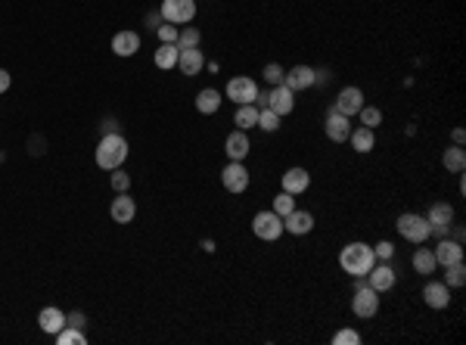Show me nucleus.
I'll return each instance as SVG.
<instances>
[{
    "mask_svg": "<svg viewBox=\"0 0 466 345\" xmlns=\"http://www.w3.org/2000/svg\"><path fill=\"white\" fill-rule=\"evenodd\" d=\"M339 265H342V271L351 274V277H367L370 267L376 265L373 246H367V243H348V246L339 252Z\"/></svg>",
    "mask_w": 466,
    "mask_h": 345,
    "instance_id": "1",
    "label": "nucleus"
},
{
    "mask_svg": "<svg viewBox=\"0 0 466 345\" xmlns=\"http://www.w3.org/2000/svg\"><path fill=\"white\" fill-rule=\"evenodd\" d=\"M128 159V140L122 134H103L100 137V146H97V165L106 171H115L124 165Z\"/></svg>",
    "mask_w": 466,
    "mask_h": 345,
    "instance_id": "2",
    "label": "nucleus"
},
{
    "mask_svg": "<svg viewBox=\"0 0 466 345\" xmlns=\"http://www.w3.org/2000/svg\"><path fill=\"white\" fill-rule=\"evenodd\" d=\"M351 311L357 318H373L379 311V293H376L370 283H364V277H357V289L351 296Z\"/></svg>",
    "mask_w": 466,
    "mask_h": 345,
    "instance_id": "3",
    "label": "nucleus"
},
{
    "mask_svg": "<svg viewBox=\"0 0 466 345\" xmlns=\"http://www.w3.org/2000/svg\"><path fill=\"white\" fill-rule=\"evenodd\" d=\"M395 227H398V234L404 236L408 243H426L429 240V221L423 215H414V212H408V215H398V221H395Z\"/></svg>",
    "mask_w": 466,
    "mask_h": 345,
    "instance_id": "4",
    "label": "nucleus"
},
{
    "mask_svg": "<svg viewBox=\"0 0 466 345\" xmlns=\"http://www.w3.org/2000/svg\"><path fill=\"white\" fill-rule=\"evenodd\" d=\"M252 230H255V236L258 240H267V243H274V240H280V236L286 234L283 230V218L277 215V212H258V215L252 218Z\"/></svg>",
    "mask_w": 466,
    "mask_h": 345,
    "instance_id": "5",
    "label": "nucleus"
},
{
    "mask_svg": "<svg viewBox=\"0 0 466 345\" xmlns=\"http://www.w3.org/2000/svg\"><path fill=\"white\" fill-rule=\"evenodd\" d=\"M162 19L171 25H187L196 16V0H162Z\"/></svg>",
    "mask_w": 466,
    "mask_h": 345,
    "instance_id": "6",
    "label": "nucleus"
},
{
    "mask_svg": "<svg viewBox=\"0 0 466 345\" xmlns=\"http://www.w3.org/2000/svg\"><path fill=\"white\" fill-rule=\"evenodd\" d=\"M255 97H258V85L249 75H236V78L227 81V100H233L236 106L255 103Z\"/></svg>",
    "mask_w": 466,
    "mask_h": 345,
    "instance_id": "7",
    "label": "nucleus"
},
{
    "mask_svg": "<svg viewBox=\"0 0 466 345\" xmlns=\"http://www.w3.org/2000/svg\"><path fill=\"white\" fill-rule=\"evenodd\" d=\"M324 131H326V137H330L333 144H345V140H348V134H351V118L342 115V112H336V109H330V112H326Z\"/></svg>",
    "mask_w": 466,
    "mask_h": 345,
    "instance_id": "8",
    "label": "nucleus"
},
{
    "mask_svg": "<svg viewBox=\"0 0 466 345\" xmlns=\"http://www.w3.org/2000/svg\"><path fill=\"white\" fill-rule=\"evenodd\" d=\"M221 183H224V190H230V193H243V190L249 187V171L243 162H230L224 165V171H221Z\"/></svg>",
    "mask_w": 466,
    "mask_h": 345,
    "instance_id": "9",
    "label": "nucleus"
},
{
    "mask_svg": "<svg viewBox=\"0 0 466 345\" xmlns=\"http://www.w3.org/2000/svg\"><path fill=\"white\" fill-rule=\"evenodd\" d=\"M267 109H274L280 118L289 115V112L296 109V93H292L286 85L271 87V91H267Z\"/></svg>",
    "mask_w": 466,
    "mask_h": 345,
    "instance_id": "10",
    "label": "nucleus"
},
{
    "mask_svg": "<svg viewBox=\"0 0 466 345\" xmlns=\"http://www.w3.org/2000/svg\"><path fill=\"white\" fill-rule=\"evenodd\" d=\"M423 302H426L429 308H435V311H441V308L451 305V287H447L445 280H432L423 287Z\"/></svg>",
    "mask_w": 466,
    "mask_h": 345,
    "instance_id": "11",
    "label": "nucleus"
},
{
    "mask_svg": "<svg viewBox=\"0 0 466 345\" xmlns=\"http://www.w3.org/2000/svg\"><path fill=\"white\" fill-rule=\"evenodd\" d=\"M361 106H364V91H361V87H342L333 109L351 118V115H357V112H361Z\"/></svg>",
    "mask_w": 466,
    "mask_h": 345,
    "instance_id": "12",
    "label": "nucleus"
},
{
    "mask_svg": "<svg viewBox=\"0 0 466 345\" xmlns=\"http://www.w3.org/2000/svg\"><path fill=\"white\" fill-rule=\"evenodd\" d=\"M283 230L292 236H304L314 230V215L311 212H302V209H292L289 215H283Z\"/></svg>",
    "mask_w": 466,
    "mask_h": 345,
    "instance_id": "13",
    "label": "nucleus"
},
{
    "mask_svg": "<svg viewBox=\"0 0 466 345\" xmlns=\"http://www.w3.org/2000/svg\"><path fill=\"white\" fill-rule=\"evenodd\" d=\"M227 156H230V162H243V159L249 156V150H252V140H249L246 131H233V134H227V144H224Z\"/></svg>",
    "mask_w": 466,
    "mask_h": 345,
    "instance_id": "14",
    "label": "nucleus"
},
{
    "mask_svg": "<svg viewBox=\"0 0 466 345\" xmlns=\"http://www.w3.org/2000/svg\"><path fill=\"white\" fill-rule=\"evenodd\" d=\"M283 85L289 87L292 93L308 91V87H314V69H311V65H296V69H289V72L283 75Z\"/></svg>",
    "mask_w": 466,
    "mask_h": 345,
    "instance_id": "15",
    "label": "nucleus"
},
{
    "mask_svg": "<svg viewBox=\"0 0 466 345\" xmlns=\"http://www.w3.org/2000/svg\"><path fill=\"white\" fill-rule=\"evenodd\" d=\"M367 283L376 289V293H388V289L398 283V274L392 271L388 265H373L367 274Z\"/></svg>",
    "mask_w": 466,
    "mask_h": 345,
    "instance_id": "16",
    "label": "nucleus"
},
{
    "mask_svg": "<svg viewBox=\"0 0 466 345\" xmlns=\"http://www.w3.org/2000/svg\"><path fill=\"white\" fill-rule=\"evenodd\" d=\"M432 252H435V261H439V265H454V261H463V243L451 240V236H441Z\"/></svg>",
    "mask_w": 466,
    "mask_h": 345,
    "instance_id": "17",
    "label": "nucleus"
},
{
    "mask_svg": "<svg viewBox=\"0 0 466 345\" xmlns=\"http://www.w3.org/2000/svg\"><path fill=\"white\" fill-rule=\"evenodd\" d=\"M177 69H181L187 78H193V75H199L202 69H206V56H202L199 47H190V50H181V56H177Z\"/></svg>",
    "mask_w": 466,
    "mask_h": 345,
    "instance_id": "18",
    "label": "nucleus"
},
{
    "mask_svg": "<svg viewBox=\"0 0 466 345\" xmlns=\"http://www.w3.org/2000/svg\"><path fill=\"white\" fill-rule=\"evenodd\" d=\"M109 215H112V221H115V224H131V221H134V215H137L134 199H131L128 193H118L115 199H112Z\"/></svg>",
    "mask_w": 466,
    "mask_h": 345,
    "instance_id": "19",
    "label": "nucleus"
},
{
    "mask_svg": "<svg viewBox=\"0 0 466 345\" xmlns=\"http://www.w3.org/2000/svg\"><path fill=\"white\" fill-rule=\"evenodd\" d=\"M137 50H140V34L137 32H118L112 38V53L115 56H134Z\"/></svg>",
    "mask_w": 466,
    "mask_h": 345,
    "instance_id": "20",
    "label": "nucleus"
},
{
    "mask_svg": "<svg viewBox=\"0 0 466 345\" xmlns=\"http://www.w3.org/2000/svg\"><path fill=\"white\" fill-rule=\"evenodd\" d=\"M348 140H351V150L355 153H373L376 150V131L373 128H351V134H348Z\"/></svg>",
    "mask_w": 466,
    "mask_h": 345,
    "instance_id": "21",
    "label": "nucleus"
},
{
    "mask_svg": "<svg viewBox=\"0 0 466 345\" xmlns=\"http://www.w3.org/2000/svg\"><path fill=\"white\" fill-rule=\"evenodd\" d=\"M308 187H311V175L304 168H289L283 175V190H286V193L298 196V193H304Z\"/></svg>",
    "mask_w": 466,
    "mask_h": 345,
    "instance_id": "22",
    "label": "nucleus"
},
{
    "mask_svg": "<svg viewBox=\"0 0 466 345\" xmlns=\"http://www.w3.org/2000/svg\"><path fill=\"white\" fill-rule=\"evenodd\" d=\"M38 326L44 333H50V336H56V333L65 326V314L59 311V308H44V311L38 314Z\"/></svg>",
    "mask_w": 466,
    "mask_h": 345,
    "instance_id": "23",
    "label": "nucleus"
},
{
    "mask_svg": "<svg viewBox=\"0 0 466 345\" xmlns=\"http://www.w3.org/2000/svg\"><path fill=\"white\" fill-rule=\"evenodd\" d=\"M221 93L214 91V87H206V91H199L196 93V109L202 112V115H214V112L221 109Z\"/></svg>",
    "mask_w": 466,
    "mask_h": 345,
    "instance_id": "24",
    "label": "nucleus"
},
{
    "mask_svg": "<svg viewBox=\"0 0 466 345\" xmlns=\"http://www.w3.org/2000/svg\"><path fill=\"white\" fill-rule=\"evenodd\" d=\"M233 124H236V128H240V131L258 128V106H255V103L236 106V115H233Z\"/></svg>",
    "mask_w": 466,
    "mask_h": 345,
    "instance_id": "25",
    "label": "nucleus"
},
{
    "mask_svg": "<svg viewBox=\"0 0 466 345\" xmlns=\"http://www.w3.org/2000/svg\"><path fill=\"white\" fill-rule=\"evenodd\" d=\"M441 162H445L447 171H454V175H463V168H466V153H463V146H447V150L441 153Z\"/></svg>",
    "mask_w": 466,
    "mask_h": 345,
    "instance_id": "26",
    "label": "nucleus"
},
{
    "mask_svg": "<svg viewBox=\"0 0 466 345\" xmlns=\"http://www.w3.org/2000/svg\"><path fill=\"white\" fill-rule=\"evenodd\" d=\"M410 261H414V271L423 274V277H426V274H435V267H439V261H435V252H432V249H417Z\"/></svg>",
    "mask_w": 466,
    "mask_h": 345,
    "instance_id": "27",
    "label": "nucleus"
},
{
    "mask_svg": "<svg viewBox=\"0 0 466 345\" xmlns=\"http://www.w3.org/2000/svg\"><path fill=\"white\" fill-rule=\"evenodd\" d=\"M426 221H429V224H451V221H454L451 202H432V205H429Z\"/></svg>",
    "mask_w": 466,
    "mask_h": 345,
    "instance_id": "28",
    "label": "nucleus"
},
{
    "mask_svg": "<svg viewBox=\"0 0 466 345\" xmlns=\"http://www.w3.org/2000/svg\"><path fill=\"white\" fill-rule=\"evenodd\" d=\"M177 56H181V50H177L175 44H162L155 50V65H159V69H175Z\"/></svg>",
    "mask_w": 466,
    "mask_h": 345,
    "instance_id": "29",
    "label": "nucleus"
},
{
    "mask_svg": "<svg viewBox=\"0 0 466 345\" xmlns=\"http://www.w3.org/2000/svg\"><path fill=\"white\" fill-rule=\"evenodd\" d=\"M56 342H59V345H85L87 336L78 330V326H69V324H65L63 330L56 333Z\"/></svg>",
    "mask_w": 466,
    "mask_h": 345,
    "instance_id": "30",
    "label": "nucleus"
},
{
    "mask_svg": "<svg viewBox=\"0 0 466 345\" xmlns=\"http://www.w3.org/2000/svg\"><path fill=\"white\" fill-rule=\"evenodd\" d=\"M445 283H447V287H463V283H466V267H463V261L445 265Z\"/></svg>",
    "mask_w": 466,
    "mask_h": 345,
    "instance_id": "31",
    "label": "nucleus"
},
{
    "mask_svg": "<svg viewBox=\"0 0 466 345\" xmlns=\"http://www.w3.org/2000/svg\"><path fill=\"white\" fill-rule=\"evenodd\" d=\"M199 41H202V34H199V28H184V32H177V50H190V47H199Z\"/></svg>",
    "mask_w": 466,
    "mask_h": 345,
    "instance_id": "32",
    "label": "nucleus"
},
{
    "mask_svg": "<svg viewBox=\"0 0 466 345\" xmlns=\"http://www.w3.org/2000/svg\"><path fill=\"white\" fill-rule=\"evenodd\" d=\"M357 115H361V124L364 128H379L382 124V112L376 109V106H361V112H357Z\"/></svg>",
    "mask_w": 466,
    "mask_h": 345,
    "instance_id": "33",
    "label": "nucleus"
},
{
    "mask_svg": "<svg viewBox=\"0 0 466 345\" xmlns=\"http://www.w3.org/2000/svg\"><path fill=\"white\" fill-rule=\"evenodd\" d=\"M258 128L267 131V134H271V131H277L280 128V115L274 109H267V106H265V109H258Z\"/></svg>",
    "mask_w": 466,
    "mask_h": 345,
    "instance_id": "34",
    "label": "nucleus"
},
{
    "mask_svg": "<svg viewBox=\"0 0 466 345\" xmlns=\"http://www.w3.org/2000/svg\"><path fill=\"white\" fill-rule=\"evenodd\" d=\"M292 209H296V199H292V193H286V190H283V193H280L277 199H274V212H277V215L283 218V215H289Z\"/></svg>",
    "mask_w": 466,
    "mask_h": 345,
    "instance_id": "35",
    "label": "nucleus"
},
{
    "mask_svg": "<svg viewBox=\"0 0 466 345\" xmlns=\"http://www.w3.org/2000/svg\"><path fill=\"white\" fill-rule=\"evenodd\" d=\"M261 75H265V81H267V85H274V87H277V85H283V65H277V63H267L265 65V72H261Z\"/></svg>",
    "mask_w": 466,
    "mask_h": 345,
    "instance_id": "36",
    "label": "nucleus"
},
{
    "mask_svg": "<svg viewBox=\"0 0 466 345\" xmlns=\"http://www.w3.org/2000/svg\"><path fill=\"white\" fill-rule=\"evenodd\" d=\"M128 187H131V177L124 175L122 168L112 171V190H115V193H128Z\"/></svg>",
    "mask_w": 466,
    "mask_h": 345,
    "instance_id": "37",
    "label": "nucleus"
},
{
    "mask_svg": "<svg viewBox=\"0 0 466 345\" xmlns=\"http://www.w3.org/2000/svg\"><path fill=\"white\" fill-rule=\"evenodd\" d=\"M155 32H159V41H162V44H177V25L165 22V25H159Z\"/></svg>",
    "mask_w": 466,
    "mask_h": 345,
    "instance_id": "38",
    "label": "nucleus"
},
{
    "mask_svg": "<svg viewBox=\"0 0 466 345\" xmlns=\"http://www.w3.org/2000/svg\"><path fill=\"white\" fill-rule=\"evenodd\" d=\"M333 342H336V345H357V342H361V336H357L355 330H339L336 336H333Z\"/></svg>",
    "mask_w": 466,
    "mask_h": 345,
    "instance_id": "39",
    "label": "nucleus"
},
{
    "mask_svg": "<svg viewBox=\"0 0 466 345\" xmlns=\"http://www.w3.org/2000/svg\"><path fill=\"white\" fill-rule=\"evenodd\" d=\"M373 255H376L379 261H388L392 255H395V246H392L388 240H382V243H376V246H373Z\"/></svg>",
    "mask_w": 466,
    "mask_h": 345,
    "instance_id": "40",
    "label": "nucleus"
},
{
    "mask_svg": "<svg viewBox=\"0 0 466 345\" xmlns=\"http://www.w3.org/2000/svg\"><path fill=\"white\" fill-rule=\"evenodd\" d=\"M85 314H81V311H71V314H65V324H69V326H78V330H81V326H85Z\"/></svg>",
    "mask_w": 466,
    "mask_h": 345,
    "instance_id": "41",
    "label": "nucleus"
},
{
    "mask_svg": "<svg viewBox=\"0 0 466 345\" xmlns=\"http://www.w3.org/2000/svg\"><path fill=\"white\" fill-rule=\"evenodd\" d=\"M100 134H118V122H115V118H106V122L100 124Z\"/></svg>",
    "mask_w": 466,
    "mask_h": 345,
    "instance_id": "42",
    "label": "nucleus"
},
{
    "mask_svg": "<svg viewBox=\"0 0 466 345\" xmlns=\"http://www.w3.org/2000/svg\"><path fill=\"white\" fill-rule=\"evenodd\" d=\"M10 85H13V78H10V72H7V69H0V93H3V91H10Z\"/></svg>",
    "mask_w": 466,
    "mask_h": 345,
    "instance_id": "43",
    "label": "nucleus"
},
{
    "mask_svg": "<svg viewBox=\"0 0 466 345\" xmlns=\"http://www.w3.org/2000/svg\"><path fill=\"white\" fill-rule=\"evenodd\" d=\"M159 22H165L162 13H149V16H146V25H149V28H159Z\"/></svg>",
    "mask_w": 466,
    "mask_h": 345,
    "instance_id": "44",
    "label": "nucleus"
},
{
    "mask_svg": "<svg viewBox=\"0 0 466 345\" xmlns=\"http://www.w3.org/2000/svg\"><path fill=\"white\" fill-rule=\"evenodd\" d=\"M454 146H463V140H466V134H463V128H454Z\"/></svg>",
    "mask_w": 466,
    "mask_h": 345,
    "instance_id": "45",
    "label": "nucleus"
},
{
    "mask_svg": "<svg viewBox=\"0 0 466 345\" xmlns=\"http://www.w3.org/2000/svg\"><path fill=\"white\" fill-rule=\"evenodd\" d=\"M202 249H206V252H214V240H202Z\"/></svg>",
    "mask_w": 466,
    "mask_h": 345,
    "instance_id": "46",
    "label": "nucleus"
},
{
    "mask_svg": "<svg viewBox=\"0 0 466 345\" xmlns=\"http://www.w3.org/2000/svg\"><path fill=\"white\" fill-rule=\"evenodd\" d=\"M0 162H3V153H0Z\"/></svg>",
    "mask_w": 466,
    "mask_h": 345,
    "instance_id": "47",
    "label": "nucleus"
}]
</instances>
